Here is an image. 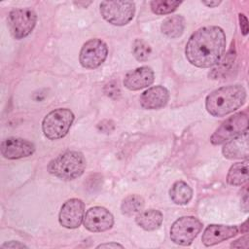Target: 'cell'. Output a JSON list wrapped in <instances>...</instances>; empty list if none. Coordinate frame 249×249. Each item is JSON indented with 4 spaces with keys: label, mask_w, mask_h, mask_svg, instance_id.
Wrapping results in <instances>:
<instances>
[{
    "label": "cell",
    "mask_w": 249,
    "mask_h": 249,
    "mask_svg": "<svg viewBox=\"0 0 249 249\" xmlns=\"http://www.w3.org/2000/svg\"><path fill=\"white\" fill-rule=\"evenodd\" d=\"M74 121V114L66 108H58L50 112L42 122V130L44 135L51 139L56 140L64 137Z\"/></svg>",
    "instance_id": "4"
},
{
    "label": "cell",
    "mask_w": 249,
    "mask_h": 249,
    "mask_svg": "<svg viewBox=\"0 0 249 249\" xmlns=\"http://www.w3.org/2000/svg\"><path fill=\"white\" fill-rule=\"evenodd\" d=\"M162 214L156 209L140 211L135 218L136 224L145 231H155L162 223Z\"/></svg>",
    "instance_id": "17"
},
{
    "label": "cell",
    "mask_w": 249,
    "mask_h": 249,
    "mask_svg": "<svg viewBox=\"0 0 249 249\" xmlns=\"http://www.w3.org/2000/svg\"><path fill=\"white\" fill-rule=\"evenodd\" d=\"M248 128V115L239 112L227 119L212 134L210 141L214 145L224 144L243 133Z\"/></svg>",
    "instance_id": "6"
},
{
    "label": "cell",
    "mask_w": 249,
    "mask_h": 249,
    "mask_svg": "<svg viewBox=\"0 0 249 249\" xmlns=\"http://www.w3.org/2000/svg\"><path fill=\"white\" fill-rule=\"evenodd\" d=\"M154 71L149 66H141L126 73L124 86L130 90H139L151 86L154 82Z\"/></svg>",
    "instance_id": "13"
},
{
    "label": "cell",
    "mask_w": 249,
    "mask_h": 249,
    "mask_svg": "<svg viewBox=\"0 0 249 249\" xmlns=\"http://www.w3.org/2000/svg\"><path fill=\"white\" fill-rule=\"evenodd\" d=\"M246 225H247V221H245V222L242 224V226H241V227L244 229V230L242 231V232H245V233L247 232V226H246Z\"/></svg>",
    "instance_id": "31"
},
{
    "label": "cell",
    "mask_w": 249,
    "mask_h": 249,
    "mask_svg": "<svg viewBox=\"0 0 249 249\" xmlns=\"http://www.w3.org/2000/svg\"><path fill=\"white\" fill-rule=\"evenodd\" d=\"M171 200L179 205L187 204L193 197L192 188L184 181H176L169 190Z\"/></svg>",
    "instance_id": "19"
},
{
    "label": "cell",
    "mask_w": 249,
    "mask_h": 249,
    "mask_svg": "<svg viewBox=\"0 0 249 249\" xmlns=\"http://www.w3.org/2000/svg\"><path fill=\"white\" fill-rule=\"evenodd\" d=\"M86 169V159L77 151H67L52 160L48 171L62 180H73L80 177Z\"/></svg>",
    "instance_id": "3"
},
{
    "label": "cell",
    "mask_w": 249,
    "mask_h": 249,
    "mask_svg": "<svg viewBox=\"0 0 249 249\" xmlns=\"http://www.w3.org/2000/svg\"><path fill=\"white\" fill-rule=\"evenodd\" d=\"M226 50V35L219 26L198 28L189 38L185 54L188 61L199 68L218 64Z\"/></svg>",
    "instance_id": "1"
},
{
    "label": "cell",
    "mask_w": 249,
    "mask_h": 249,
    "mask_svg": "<svg viewBox=\"0 0 249 249\" xmlns=\"http://www.w3.org/2000/svg\"><path fill=\"white\" fill-rule=\"evenodd\" d=\"M132 53L138 61H145L151 53V48L144 40L136 39L132 44Z\"/></svg>",
    "instance_id": "23"
},
{
    "label": "cell",
    "mask_w": 249,
    "mask_h": 249,
    "mask_svg": "<svg viewBox=\"0 0 249 249\" xmlns=\"http://www.w3.org/2000/svg\"><path fill=\"white\" fill-rule=\"evenodd\" d=\"M169 91L162 86H155L146 89L140 96V104L144 109L156 110L166 105Z\"/></svg>",
    "instance_id": "15"
},
{
    "label": "cell",
    "mask_w": 249,
    "mask_h": 249,
    "mask_svg": "<svg viewBox=\"0 0 249 249\" xmlns=\"http://www.w3.org/2000/svg\"><path fill=\"white\" fill-rule=\"evenodd\" d=\"M202 229V223L194 216L177 219L170 228L171 240L182 246L190 245Z\"/></svg>",
    "instance_id": "7"
},
{
    "label": "cell",
    "mask_w": 249,
    "mask_h": 249,
    "mask_svg": "<svg viewBox=\"0 0 249 249\" xmlns=\"http://www.w3.org/2000/svg\"><path fill=\"white\" fill-rule=\"evenodd\" d=\"M135 4L132 1H103L100 14L109 23L117 26L127 24L134 17Z\"/></svg>",
    "instance_id": "5"
},
{
    "label": "cell",
    "mask_w": 249,
    "mask_h": 249,
    "mask_svg": "<svg viewBox=\"0 0 249 249\" xmlns=\"http://www.w3.org/2000/svg\"><path fill=\"white\" fill-rule=\"evenodd\" d=\"M8 27L16 39H22L28 36L36 25V13L28 8L14 9L8 15Z\"/></svg>",
    "instance_id": "8"
},
{
    "label": "cell",
    "mask_w": 249,
    "mask_h": 249,
    "mask_svg": "<svg viewBox=\"0 0 249 249\" xmlns=\"http://www.w3.org/2000/svg\"><path fill=\"white\" fill-rule=\"evenodd\" d=\"M246 99V90L240 85L219 88L205 99L207 112L214 117H223L241 107Z\"/></svg>",
    "instance_id": "2"
},
{
    "label": "cell",
    "mask_w": 249,
    "mask_h": 249,
    "mask_svg": "<svg viewBox=\"0 0 249 249\" xmlns=\"http://www.w3.org/2000/svg\"><path fill=\"white\" fill-rule=\"evenodd\" d=\"M185 28V19L180 15L170 16L166 18L160 26L161 32L170 38L180 37Z\"/></svg>",
    "instance_id": "18"
},
{
    "label": "cell",
    "mask_w": 249,
    "mask_h": 249,
    "mask_svg": "<svg viewBox=\"0 0 249 249\" xmlns=\"http://www.w3.org/2000/svg\"><path fill=\"white\" fill-rule=\"evenodd\" d=\"M238 19H239V25L241 28V32L243 35L248 34V20L247 18L243 14L238 15Z\"/></svg>",
    "instance_id": "25"
},
{
    "label": "cell",
    "mask_w": 249,
    "mask_h": 249,
    "mask_svg": "<svg viewBox=\"0 0 249 249\" xmlns=\"http://www.w3.org/2000/svg\"><path fill=\"white\" fill-rule=\"evenodd\" d=\"M248 148V133L247 130H245L243 133L226 142L222 149V153L225 158L230 160L247 159Z\"/></svg>",
    "instance_id": "16"
},
{
    "label": "cell",
    "mask_w": 249,
    "mask_h": 249,
    "mask_svg": "<svg viewBox=\"0 0 249 249\" xmlns=\"http://www.w3.org/2000/svg\"><path fill=\"white\" fill-rule=\"evenodd\" d=\"M236 226L209 225L202 233V243L205 246H213L224 240L230 239L238 233Z\"/></svg>",
    "instance_id": "14"
},
{
    "label": "cell",
    "mask_w": 249,
    "mask_h": 249,
    "mask_svg": "<svg viewBox=\"0 0 249 249\" xmlns=\"http://www.w3.org/2000/svg\"><path fill=\"white\" fill-rule=\"evenodd\" d=\"M83 223L88 231L92 232H101L112 228L114 224V217L106 208L94 206L86 212Z\"/></svg>",
    "instance_id": "11"
},
{
    "label": "cell",
    "mask_w": 249,
    "mask_h": 249,
    "mask_svg": "<svg viewBox=\"0 0 249 249\" xmlns=\"http://www.w3.org/2000/svg\"><path fill=\"white\" fill-rule=\"evenodd\" d=\"M110 126H111V127H114V124H113L111 121H103V122L99 123L98 125H97V127H98L101 131L106 132V133H108V132H110L111 130H113V128H110Z\"/></svg>",
    "instance_id": "26"
},
{
    "label": "cell",
    "mask_w": 249,
    "mask_h": 249,
    "mask_svg": "<svg viewBox=\"0 0 249 249\" xmlns=\"http://www.w3.org/2000/svg\"><path fill=\"white\" fill-rule=\"evenodd\" d=\"M1 247L2 248H27V246L24 245L23 243H20L18 241H14V240L4 243Z\"/></svg>",
    "instance_id": "27"
},
{
    "label": "cell",
    "mask_w": 249,
    "mask_h": 249,
    "mask_svg": "<svg viewBox=\"0 0 249 249\" xmlns=\"http://www.w3.org/2000/svg\"><path fill=\"white\" fill-rule=\"evenodd\" d=\"M249 238L247 235L243 236V237H240L238 239H236L234 242H232L231 244V247H233V248H248L249 246Z\"/></svg>",
    "instance_id": "24"
},
{
    "label": "cell",
    "mask_w": 249,
    "mask_h": 249,
    "mask_svg": "<svg viewBox=\"0 0 249 249\" xmlns=\"http://www.w3.org/2000/svg\"><path fill=\"white\" fill-rule=\"evenodd\" d=\"M105 247H107V248H117V247H119V248H124L123 245H121V244H119V243H115V242L99 244L96 248H105Z\"/></svg>",
    "instance_id": "28"
},
{
    "label": "cell",
    "mask_w": 249,
    "mask_h": 249,
    "mask_svg": "<svg viewBox=\"0 0 249 249\" xmlns=\"http://www.w3.org/2000/svg\"><path fill=\"white\" fill-rule=\"evenodd\" d=\"M144 207V199L137 195H130L124 198L121 204V211L124 215L132 216L139 213Z\"/></svg>",
    "instance_id": "21"
},
{
    "label": "cell",
    "mask_w": 249,
    "mask_h": 249,
    "mask_svg": "<svg viewBox=\"0 0 249 249\" xmlns=\"http://www.w3.org/2000/svg\"><path fill=\"white\" fill-rule=\"evenodd\" d=\"M108 47L100 39L94 38L87 41L79 54V60L83 67L87 69H94L99 67L107 58Z\"/></svg>",
    "instance_id": "9"
},
{
    "label": "cell",
    "mask_w": 249,
    "mask_h": 249,
    "mask_svg": "<svg viewBox=\"0 0 249 249\" xmlns=\"http://www.w3.org/2000/svg\"><path fill=\"white\" fill-rule=\"evenodd\" d=\"M35 151V146L32 142L18 138L9 137L1 143V154L8 160H18L31 156Z\"/></svg>",
    "instance_id": "12"
},
{
    "label": "cell",
    "mask_w": 249,
    "mask_h": 249,
    "mask_svg": "<svg viewBox=\"0 0 249 249\" xmlns=\"http://www.w3.org/2000/svg\"><path fill=\"white\" fill-rule=\"evenodd\" d=\"M181 4H182L181 1L153 0L150 2V7L154 14L166 15L174 12Z\"/></svg>",
    "instance_id": "22"
},
{
    "label": "cell",
    "mask_w": 249,
    "mask_h": 249,
    "mask_svg": "<svg viewBox=\"0 0 249 249\" xmlns=\"http://www.w3.org/2000/svg\"><path fill=\"white\" fill-rule=\"evenodd\" d=\"M202 4L206 5L207 7H210V8H213V7H216L218 5L221 4V1H201Z\"/></svg>",
    "instance_id": "29"
},
{
    "label": "cell",
    "mask_w": 249,
    "mask_h": 249,
    "mask_svg": "<svg viewBox=\"0 0 249 249\" xmlns=\"http://www.w3.org/2000/svg\"><path fill=\"white\" fill-rule=\"evenodd\" d=\"M242 207L247 212L248 211V194L246 193L242 198Z\"/></svg>",
    "instance_id": "30"
},
{
    "label": "cell",
    "mask_w": 249,
    "mask_h": 249,
    "mask_svg": "<svg viewBox=\"0 0 249 249\" xmlns=\"http://www.w3.org/2000/svg\"><path fill=\"white\" fill-rule=\"evenodd\" d=\"M248 181V161L232 164L227 175V182L231 186H241Z\"/></svg>",
    "instance_id": "20"
},
{
    "label": "cell",
    "mask_w": 249,
    "mask_h": 249,
    "mask_svg": "<svg viewBox=\"0 0 249 249\" xmlns=\"http://www.w3.org/2000/svg\"><path fill=\"white\" fill-rule=\"evenodd\" d=\"M84 216L85 203L79 198H71L61 206L58 221L66 229H76L83 223Z\"/></svg>",
    "instance_id": "10"
}]
</instances>
